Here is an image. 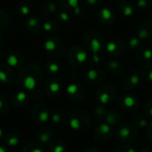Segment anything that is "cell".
<instances>
[{"label": "cell", "mask_w": 152, "mask_h": 152, "mask_svg": "<svg viewBox=\"0 0 152 152\" xmlns=\"http://www.w3.org/2000/svg\"><path fill=\"white\" fill-rule=\"evenodd\" d=\"M118 10L124 16H131L134 12L135 6L129 0H119L117 3Z\"/></svg>", "instance_id": "cell-22"}, {"label": "cell", "mask_w": 152, "mask_h": 152, "mask_svg": "<svg viewBox=\"0 0 152 152\" xmlns=\"http://www.w3.org/2000/svg\"><path fill=\"white\" fill-rule=\"evenodd\" d=\"M9 23V16L7 13L0 9V29H4Z\"/></svg>", "instance_id": "cell-38"}, {"label": "cell", "mask_w": 152, "mask_h": 152, "mask_svg": "<svg viewBox=\"0 0 152 152\" xmlns=\"http://www.w3.org/2000/svg\"><path fill=\"white\" fill-rule=\"evenodd\" d=\"M96 100L102 105L112 102L117 97V89L112 84H105L102 86L95 94Z\"/></svg>", "instance_id": "cell-6"}, {"label": "cell", "mask_w": 152, "mask_h": 152, "mask_svg": "<svg viewBox=\"0 0 152 152\" xmlns=\"http://www.w3.org/2000/svg\"><path fill=\"white\" fill-rule=\"evenodd\" d=\"M58 17H59V20L62 22H68L70 20V15L66 12H61Z\"/></svg>", "instance_id": "cell-45"}, {"label": "cell", "mask_w": 152, "mask_h": 152, "mask_svg": "<svg viewBox=\"0 0 152 152\" xmlns=\"http://www.w3.org/2000/svg\"><path fill=\"white\" fill-rule=\"evenodd\" d=\"M45 69H46V71L49 74L56 75L60 70V65H59L58 62H56L54 61H49L46 62Z\"/></svg>", "instance_id": "cell-36"}, {"label": "cell", "mask_w": 152, "mask_h": 152, "mask_svg": "<svg viewBox=\"0 0 152 152\" xmlns=\"http://www.w3.org/2000/svg\"><path fill=\"white\" fill-rule=\"evenodd\" d=\"M67 95L68 97L75 102H80L85 100L86 93L82 85L78 83H72L67 87Z\"/></svg>", "instance_id": "cell-10"}, {"label": "cell", "mask_w": 152, "mask_h": 152, "mask_svg": "<svg viewBox=\"0 0 152 152\" xmlns=\"http://www.w3.org/2000/svg\"><path fill=\"white\" fill-rule=\"evenodd\" d=\"M116 137L121 142H132L138 137V129L134 125L129 123L120 124L116 129Z\"/></svg>", "instance_id": "cell-4"}, {"label": "cell", "mask_w": 152, "mask_h": 152, "mask_svg": "<svg viewBox=\"0 0 152 152\" xmlns=\"http://www.w3.org/2000/svg\"><path fill=\"white\" fill-rule=\"evenodd\" d=\"M20 135L16 132H8L3 136V142L8 147H16L20 143Z\"/></svg>", "instance_id": "cell-24"}, {"label": "cell", "mask_w": 152, "mask_h": 152, "mask_svg": "<svg viewBox=\"0 0 152 152\" xmlns=\"http://www.w3.org/2000/svg\"><path fill=\"white\" fill-rule=\"evenodd\" d=\"M49 152H65L67 149L66 142L60 139H53L49 142Z\"/></svg>", "instance_id": "cell-26"}, {"label": "cell", "mask_w": 152, "mask_h": 152, "mask_svg": "<svg viewBox=\"0 0 152 152\" xmlns=\"http://www.w3.org/2000/svg\"><path fill=\"white\" fill-rule=\"evenodd\" d=\"M114 134V131L111 126L108 125L107 123L100 124L94 132V139L99 142H106L110 141Z\"/></svg>", "instance_id": "cell-9"}, {"label": "cell", "mask_w": 152, "mask_h": 152, "mask_svg": "<svg viewBox=\"0 0 152 152\" xmlns=\"http://www.w3.org/2000/svg\"><path fill=\"white\" fill-rule=\"evenodd\" d=\"M69 126L77 132H84L87 130L92 123L91 117L85 110H75L71 113L69 118Z\"/></svg>", "instance_id": "cell-2"}, {"label": "cell", "mask_w": 152, "mask_h": 152, "mask_svg": "<svg viewBox=\"0 0 152 152\" xmlns=\"http://www.w3.org/2000/svg\"><path fill=\"white\" fill-rule=\"evenodd\" d=\"M146 135H147V138L148 140L152 142V122L150 123L148 126H147V131H146Z\"/></svg>", "instance_id": "cell-46"}, {"label": "cell", "mask_w": 152, "mask_h": 152, "mask_svg": "<svg viewBox=\"0 0 152 152\" xmlns=\"http://www.w3.org/2000/svg\"><path fill=\"white\" fill-rule=\"evenodd\" d=\"M143 111L147 118H152V101H150L145 103L143 107Z\"/></svg>", "instance_id": "cell-44"}, {"label": "cell", "mask_w": 152, "mask_h": 152, "mask_svg": "<svg viewBox=\"0 0 152 152\" xmlns=\"http://www.w3.org/2000/svg\"><path fill=\"white\" fill-rule=\"evenodd\" d=\"M140 152H152V149L151 148H142Z\"/></svg>", "instance_id": "cell-50"}, {"label": "cell", "mask_w": 152, "mask_h": 152, "mask_svg": "<svg viewBox=\"0 0 152 152\" xmlns=\"http://www.w3.org/2000/svg\"><path fill=\"white\" fill-rule=\"evenodd\" d=\"M18 10H19V12L22 15H28L29 14V12H30V7L28 4H25V3H22L19 5L18 7Z\"/></svg>", "instance_id": "cell-43"}, {"label": "cell", "mask_w": 152, "mask_h": 152, "mask_svg": "<svg viewBox=\"0 0 152 152\" xmlns=\"http://www.w3.org/2000/svg\"><path fill=\"white\" fill-rule=\"evenodd\" d=\"M29 95L26 91H18L11 97V104L16 109H21L28 105Z\"/></svg>", "instance_id": "cell-16"}, {"label": "cell", "mask_w": 152, "mask_h": 152, "mask_svg": "<svg viewBox=\"0 0 152 152\" xmlns=\"http://www.w3.org/2000/svg\"><path fill=\"white\" fill-rule=\"evenodd\" d=\"M42 69L36 64H28L21 69L17 76L18 85L24 90L36 91L43 81Z\"/></svg>", "instance_id": "cell-1"}, {"label": "cell", "mask_w": 152, "mask_h": 152, "mask_svg": "<svg viewBox=\"0 0 152 152\" xmlns=\"http://www.w3.org/2000/svg\"><path fill=\"white\" fill-rule=\"evenodd\" d=\"M21 152H44V149L39 142H31L24 146Z\"/></svg>", "instance_id": "cell-34"}, {"label": "cell", "mask_w": 152, "mask_h": 152, "mask_svg": "<svg viewBox=\"0 0 152 152\" xmlns=\"http://www.w3.org/2000/svg\"><path fill=\"white\" fill-rule=\"evenodd\" d=\"M114 152H136V151L133 146L125 143V144H121V145L118 146L115 149Z\"/></svg>", "instance_id": "cell-40"}, {"label": "cell", "mask_w": 152, "mask_h": 152, "mask_svg": "<svg viewBox=\"0 0 152 152\" xmlns=\"http://www.w3.org/2000/svg\"><path fill=\"white\" fill-rule=\"evenodd\" d=\"M118 105L121 110L127 112H132L137 110L139 106V100L134 94H122L118 99Z\"/></svg>", "instance_id": "cell-8"}, {"label": "cell", "mask_w": 152, "mask_h": 152, "mask_svg": "<svg viewBox=\"0 0 152 152\" xmlns=\"http://www.w3.org/2000/svg\"><path fill=\"white\" fill-rule=\"evenodd\" d=\"M2 136H3V131H2V129L0 127V139L2 138Z\"/></svg>", "instance_id": "cell-52"}, {"label": "cell", "mask_w": 152, "mask_h": 152, "mask_svg": "<svg viewBox=\"0 0 152 152\" xmlns=\"http://www.w3.org/2000/svg\"><path fill=\"white\" fill-rule=\"evenodd\" d=\"M134 125L138 128H145L147 127V126L149 125L148 120L146 119V118L142 117V116H138L134 119Z\"/></svg>", "instance_id": "cell-37"}, {"label": "cell", "mask_w": 152, "mask_h": 152, "mask_svg": "<svg viewBox=\"0 0 152 152\" xmlns=\"http://www.w3.org/2000/svg\"><path fill=\"white\" fill-rule=\"evenodd\" d=\"M140 42H141V39L137 37H132L130 40H129V49L130 50H137L139 47H140Z\"/></svg>", "instance_id": "cell-42"}, {"label": "cell", "mask_w": 152, "mask_h": 152, "mask_svg": "<svg viewBox=\"0 0 152 152\" xmlns=\"http://www.w3.org/2000/svg\"><path fill=\"white\" fill-rule=\"evenodd\" d=\"M66 118V113L62 110H54L50 114V119L54 124H60Z\"/></svg>", "instance_id": "cell-30"}, {"label": "cell", "mask_w": 152, "mask_h": 152, "mask_svg": "<svg viewBox=\"0 0 152 152\" xmlns=\"http://www.w3.org/2000/svg\"><path fill=\"white\" fill-rule=\"evenodd\" d=\"M98 20L104 24H111L116 20V13L112 9L103 7L98 12Z\"/></svg>", "instance_id": "cell-20"}, {"label": "cell", "mask_w": 152, "mask_h": 152, "mask_svg": "<svg viewBox=\"0 0 152 152\" xmlns=\"http://www.w3.org/2000/svg\"><path fill=\"white\" fill-rule=\"evenodd\" d=\"M15 79V73L7 64H0V84L11 85Z\"/></svg>", "instance_id": "cell-17"}, {"label": "cell", "mask_w": 152, "mask_h": 152, "mask_svg": "<svg viewBox=\"0 0 152 152\" xmlns=\"http://www.w3.org/2000/svg\"><path fill=\"white\" fill-rule=\"evenodd\" d=\"M57 5L63 9H77L78 8V0H57Z\"/></svg>", "instance_id": "cell-32"}, {"label": "cell", "mask_w": 152, "mask_h": 152, "mask_svg": "<svg viewBox=\"0 0 152 152\" xmlns=\"http://www.w3.org/2000/svg\"><path fill=\"white\" fill-rule=\"evenodd\" d=\"M8 110V102L6 98L0 94V114H4Z\"/></svg>", "instance_id": "cell-41"}, {"label": "cell", "mask_w": 152, "mask_h": 152, "mask_svg": "<svg viewBox=\"0 0 152 152\" xmlns=\"http://www.w3.org/2000/svg\"><path fill=\"white\" fill-rule=\"evenodd\" d=\"M104 120L110 126H118L122 122V116L117 110H111L108 111L107 116Z\"/></svg>", "instance_id": "cell-25"}, {"label": "cell", "mask_w": 152, "mask_h": 152, "mask_svg": "<svg viewBox=\"0 0 152 152\" xmlns=\"http://www.w3.org/2000/svg\"><path fill=\"white\" fill-rule=\"evenodd\" d=\"M106 70L111 74H118L123 69V65L117 60H110L105 65Z\"/></svg>", "instance_id": "cell-28"}, {"label": "cell", "mask_w": 152, "mask_h": 152, "mask_svg": "<svg viewBox=\"0 0 152 152\" xmlns=\"http://www.w3.org/2000/svg\"><path fill=\"white\" fill-rule=\"evenodd\" d=\"M102 0H86V2L88 4H91V5H94V4H96L98 3H100Z\"/></svg>", "instance_id": "cell-48"}, {"label": "cell", "mask_w": 152, "mask_h": 152, "mask_svg": "<svg viewBox=\"0 0 152 152\" xmlns=\"http://www.w3.org/2000/svg\"><path fill=\"white\" fill-rule=\"evenodd\" d=\"M0 1H1V0H0Z\"/></svg>", "instance_id": "cell-53"}, {"label": "cell", "mask_w": 152, "mask_h": 152, "mask_svg": "<svg viewBox=\"0 0 152 152\" xmlns=\"http://www.w3.org/2000/svg\"><path fill=\"white\" fill-rule=\"evenodd\" d=\"M86 48L93 53H98L104 48V38L97 31L88 32L84 39Z\"/></svg>", "instance_id": "cell-5"}, {"label": "cell", "mask_w": 152, "mask_h": 152, "mask_svg": "<svg viewBox=\"0 0 152 152\" xmlns=\"http://www.w3.org/2000/svg\"><path fill=\"white\" fill-rule=\"evenodd\" d=\"M108 110L103 106H98L94 110V117L96 120H104L107 116Z\"/></svg>", "instance_id": "cell-35"}, {"label": "cell", "mask_w": 152, "mask_h": 152, "mask_svg": "<svg viewBox=\"0 0 152 152\" xmlns=\"http://www.w3.org/2000/svg\"><path fill=\"white\" fill-rule=\"evenodd\" d=\"M140 76L146 81L152 83V63L145 64L139 71Z\"/></svg>", "instance_id": "cell-29"}, {"label": "cell", "mask_w": 152, "mask_h": 152, "mask_svg": "<svg viewBox=\"0 0 152 152\" xmlns=\"http://www.w3.org/2000/svg\"><path fill=\"white\" fill-rule=\"evenodd\" d=\"M3 43H4V38H3V37H2V36L0 35V47L2 46Z\"/></svg>", "instance_id": "cell-51"}, {"label": "cell", "mask_w": 152, "mask_h": 152, "mask_svg": "<svg viewBox=\"0 0 152 152\" xmlns=\"http://www.w3.org/2000/svg\"><path fill=\"white\" fill-rule=\"evenodd\" d=\"M125 44L120 39H113L106 45V52L111 57H118L125 52Z\"/></svg>", "instance_id": "cell-14"}, {"label": "cell", "mask_w": 152, "mask_h": 152, "mask_svg": "<svg viewBox=\"0 0 152 152\" xmlns=\"http://www.w3.org/2000/svg\"><path fill=\"white\" fill-rule=\"evenodd\" d=\"M87 59V53L84 48L78 45H75L71 47L69 51V62L75 66L79 67L83 65Z\"/></svg>", "instance_id": "cell-7"}, {"label": "cell", "mask_w": 152, "mask_h": 152, "mask_svg": "<svg viewBox=\"0 0 152 152\" xmlns=\"http://www.w3.org/2000/svg\"><path fill=\"white\" fill-rule=\"evenodd\" d=\"M137 37L141 40L149 39L152 37V21L146 20L140 24L137 30Z\"/></svg>", "instance_id": "cell-21"}, {"label": "cell", "mask_w": 152, "mask_h": 152, "mask_svg": "<svg viewBox=\"0 0 152 152\" xmlns=\"http://www.w3.org/2000/svg\"><path fill=\"white\" fill-rule=\"evenodd\" d=\"M57 4H54L53 2H47L42 5L41 12L45 15H53L57 12Z\"/></svg>", "instance_id": "cell-31"}, {"label": "cell", "mask_w": 152, "mask_h": 152, "mask_svg": "<svg viewBox=\"0 0 152 152\" xmlns=\"http://www.w3.org/2000/svg\"><path fill=\"white\" fill-rule=\"evenodd\" d=\"M37 140L40 144H47L53 138V130L49 126H43L37 132Z\"/></svg>", "instance_id": "cell-18"}, {"label": "cell", "mask_w": 152, "mask_h": 152, "mask_svg": "<svg viewBox=\"0 0 152 152\" xmlns=\"http://www.w3.org/2000/svg\"><path fill=\"white\" fill-rule=\"evenodd\" d=\"M135 56L140 62H145L152 58V50L149 47H139L136 50Z\"/></svg>", "instance_id": "cell-27"}, {"label": "cell", "mask_w": 152, "mask_h": 152, "mask_svg": "<svg viewBox=\"0 0 152 152\" xmlns=\"http://www.w3.org/2000/svg\"><path fill=\"white\" fill-rule=\"evenodd\" d=\"M105 78H106L105 72L100 69H92L88 70L85 76L86 83L91 86H95L102 84Z\"/></svg>", "instance_id": "cell-11"}, {"label": "cell", "mask_w": 152, "mask_h": 152, "mask_svg": "<svg viewBox=\"0 0 152 152\" xmlns=\"http://www.w3.org/2000/svg\"><path fill=\"white\" fill-rule=\"evenodd\" d=\"M43 22L37 16H29L26 20V28L32 33H37L42 28Z\"/></svg>", "instance_id": "cell-23"}, {"label": "cell", "mask_w": 152, "mask_h": 152, "mask_svg": "<svg viewBox=\"0 0 152 152\" xmlns=\"http://www.w3.org/2000/svg\"><path fill=\"white\" fill-rule=\"evenodd\" d=\"M50 112L43 104H37L31 110L32 118L40 124H45L50 120Z\"/></svg>", "instance_id": "cell-12"}, {"label": "cell", "mask_w": 152, "mask_h": 152, "mask_svg": "<svg viewBox=\"0 0 152 152\" xmlns=\"http://www.w3.org/2000/svg\"><path fill=\"white\" fill-rule=\"evenodd\" d=\"M85 152H102V151L97 147H90Z\"/></svg>", "instance_id": "cell-47"}, {"label": "cell", "mask_w": 152, "mask_h": 152, "mask_svg": "<svg viewBox=\"0 0 152 152\" xmlns=\"http://www.w3.org/2000/svg\"><path fill=\"white\" fill-rule=\"evenodd\" d=\"M0 152H9L7 147L4 144H0Z\"/></svg>", "instance_id": "cell-49"}, {"label": "cell", "mask_w": 152, "mask_h": 152, "mask_svg": "<svg viewBox=\"0 0 152 152\" xmlns=\"http://www.w3.org/2000/svg\"><path fill=\"white\" fill-rule=\"evenodd\" d=\"M44 50L47 55L54 58H61L65 53V46L62 41L54 36H49L44 45Z\"/></svg>", "instance_id": "cell-3"}, {"label": "cell", "mask_w": 152, "mask_h": 152, "mask_svg": "<svg viewBox=\"0 0 152 152\" xmlns=\"http://www.w3.org/2000/svg\"><path fill=\"white\" fill-rule=\"evenodd\" d=\"M5 61L8 66L11 68L20 69L22 68L25 64V58L22 53L17 51H12L6 54Z\"/></svg>", "instance_id": "cell-15"}, {"label": "cell", "mask_w": 152, "mask_h": 152, "mask_svg": "<svg viewBox=\"0 0 152 152\" xmlns=\"http://www.w3.org/2000/svg\"><path fill=\"white\" fill-rule=\"evenodd\" d=\"M151 0H138L136 4V7L140 11H145L148 10L151 5Z\"/></svg>", "instance_id": "cell-39"}, {"label": "cell", "mask_w": 152, "mask_h": 152, "mask_svg": "<svg viewBox=\"0 0 152 152\" xmlns=\"http://www.w3.org/2000/svg\"><path fill=\"white\" fill-rule=\"evenodd\" d=\"M57 28H58V24L54 20H46L45 21L43 22V25H42V28L45 32L50 33V34L54 33L57 30Z\"/></svg>", "instance_id": "cell-33"}, {"label": "cell", "mask_w": 152, "mask_h": 152, "mask_svg": "<svg viewBox=\"0 0 152 152\" xmlns=\"http://www.w3.org/2000/svg\"><path fill=\"white\" fill-rule=\"evenodd\" d=\"M62 90L61 81L56 77H51L46 80L45 84V92L47 96L54 98L57 97Z\"/></svg>", "instance_id": "cell-13"}, {"label": "cell", "mask_w": 152, "mask_h": 152, "mask_svg": "<svg viewBox=\"0 0 152 152\" xmlns=\"http://www.w3.org/2000/svg\"><path fill=\"white\" fill-rule=\"evenodd\" d=\"M140 73L138 72H133L129 74L123 81L122 83V87L123 89L126 91H131L134 90L140 84Z\"/></svg>", "instance_id": "cell-19"}]
</instances>
